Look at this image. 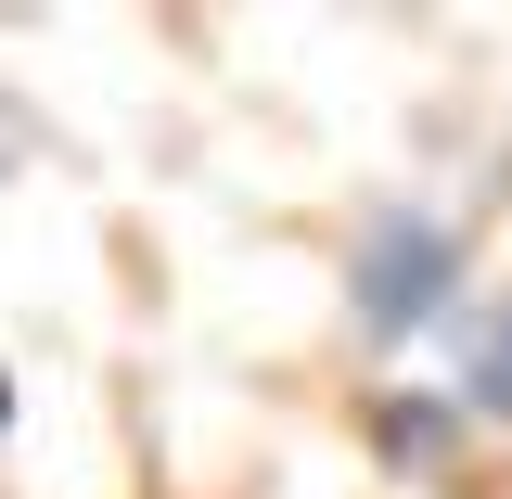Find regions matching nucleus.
Returning <instances> with one entry per match:
<instances>
[{
  "instance_id": "1",
  "label": "nucleus",
  "mask_w": 512,
  "mask_h": 499,
  "mask_svg": "<svg viewBox=\"0 0 512 499\" xmlns=\"http://www.w3.org/2000/svg\"><path fill=\"white\" fill-rule=\"evenodd\" d=\"M346 295H359V333H372V346H410V333L448 320V295H461V218L384 205L372 231H359V256H346Z\"/></svg>"
},
{
  "instance_id": "2",
  "label": "nucleus",
  "mask_w": 512,
  "mask_h": 499,
  "mask_svg": "<svg viewBox=\"0 0 512 499\" xmlns=\"http://www.w3.org/2000/svg\"><path fill=\"white\" fill-rule=\"evenodd\" d=\"M461 410H487V423H512V295L500 308L461 320Z\"/></svg>"
},
{
  "instance_id": "4",
  "label": "nucleus",
  "mask_w": 512,
  "mask_h": 499,
  "mask_svg": "<svg viewBox=\"0 0 512 499\" xmlns=\"http://www.w3.org/2000/svg\"><path fill=\"white\" fill-rule=\"evenodd\" d=\"M0 423H13V384H0Z\"/></svg>"
},
{
  "instance_id": "3",
  "label": "nucleus",
  "mask_w": 512,
  "mask_h": 499,
  "mask_svg": "<svg viewBox=\"0 0 512 499\" xmlns=\"http://www.w3.org/2000/svg\"><path fill=\"white\" fill-rule=\"evenodd\" d=\"M372 436H384V461H448V448H461V410L410 384V397H384V410H372Z\"/></svg>"
}]
</instances>
